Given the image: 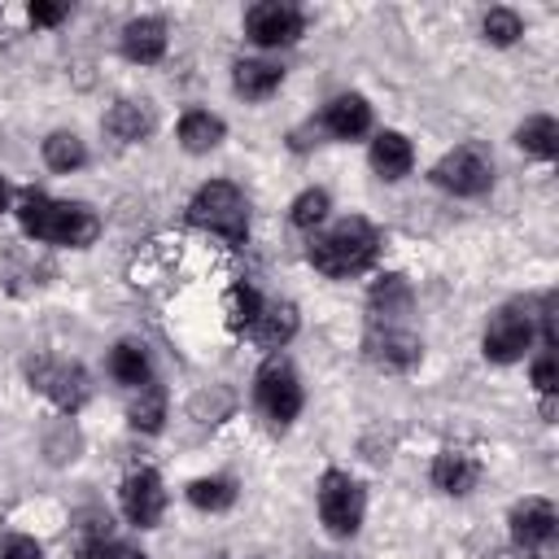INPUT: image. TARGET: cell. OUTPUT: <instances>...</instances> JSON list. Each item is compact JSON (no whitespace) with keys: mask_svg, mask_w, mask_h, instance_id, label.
<instances>
[{"mask_svg":"<svg viewBox=\"0 0 559 559\" xmlns=\"http://www.w3.org/2000/svg\"><path fill=\"white\" fill-rule=\"evenodd\" d=\"M44 162H48L52 170L70 175V170H79V166L87 162V148H83V140H79L74 131H52V135L44 140Z\"/></svg>","mask_w":559,"mask_h":559,"instance_id":"25","label":"cell"},{"mask_svg":"<svg viewBox=\"0 0 559 559\" xmlns=\"http://www.w3.org/2000/svg\"><path fill=\"white\" fill-rule=\"evenodd\" d=\"M520 35H524L520 13H511V9H489V13H485V39H489V44L507 48V44H515Z\"/></svg>","mask_w":559,"mask_h":559,"instance_id":"29","label":"cell"},{"mask_svg":"<svg viewBox=\"0 0 559 559\" xmlns=\"http://www.w3.org/2000/svg\"><path fill=\"white\" fill-rule=\"evenodd\" d=\"M293 332H297V306H288V301H271V306L262 301V314H258L253 328H249V336H253L258 345H266V349L288 345Z\"/></svg>","mask_w":559,"mask_h":559,"instance_id":"16","label":"cell"},{"mask_svg":"<svg viewBox=\"0 0 559 559\" xmlns=\"http://www.w3.org/2000/svg\"><path fill=\"white\" fill-rule=\"evenodd\" d=\"M218 140H223V118H214L205 109H192L179 118V144L188 153H210Z\"/></svg>","mask_w":559,"mask_h":559,"instance_id":"19","label":"cell"},{"mask_svg":"<svg viewBox=\"0 0 559 559\" xmlns=\"http://www.w3.org/2000/svg\"><path fill=\"white\" fill-rule=\"evenodd\" d=\"M253 393H258V406L271 424H293L297 411H301V380H297L288 358H266L262 371H258Z\"/></svg>","mask_w":559,"mask_h":559,"instance_id":"5","label":"cell"},{"mask_svg":"<svg viewBox=\"0 0 559 559\" xmlns=\"http://www.w3.org/2000/svg\"><path fill=\"white\" fill-rule=\"evenodd\" d=\"M419 336L397 328V323H384V328H371L367 332V358L384 371H411L419 362Z\"/></svg>","mask_w":559,"mask_h":559,"instance_id":"9","label":"cell"},{"mask_svg":"<svg viewBox=\"0 0 559 559\" xmlns=\"http://www.w3.org/2000/svg\"><path fill=\"white\" fill-rule=\"evenodd\" d=\"M323 218H328V192L323 188H310L293 201V223L297 227H319Z\"/></svg>","mask_w":559,"mask_h":559,"instance_id":"30","label":"cell"},{"mask_svg":"<svg viewBox=\"0 0 559 559\" xmlns=\"http://www.w3.org/2000/svg\"><path fill=\"white\" fill-rule=\"evenodd\" d=\"M376 249H380V231L367 218L349 214V218L323 227L310 240V262H314V271H323L332 280H345V275L367 271L376 262Z\"/></svg>","mask_w":559,"mask_h":559,"instance_id":"2","label":"cell"},{"mask_svg":"<svg viewBox=\"0 0 559 559\" xmlns=\"http://www.w3.org/2000/svg\"><path fill=\"white\" fill-rule=\"evenodd\" d=\"M0 559H44V550H39L31 537L13 533V537H4V542H0Z\"/></svg>","mask_w":559,"mask_h":559,"instance_id":"32","label":"cell"},{"mask_svg":"<svg viewBox=\"0 0 559 559\" xmlns=\"http://www.w3.org/2000/svg\"><path fill=\"white\" fill-rule=\"evenodd\" d=\"M109 371H114L118 384H127V389H144V384H148V354H144V345H135V341L114 345V354H109Z\"/></svg>","mask_w":559,"mask_h":559,"instance_id":"22","label":"cell"},{"mask_svg":"<svg viewBox=\"0 0 559 559\" xmlns=\"http://www.w3.org/2000/svg\"><path fill=\"white\" fill-rule=\"evenodd\" d=\"M555 524H559V515H555V507L546 498H524L511 511V533H515V546H524V550L546 546L555 537Z\"/></svg>","mask_w":559,"mask_h":559,"instance_id":"12","label":"cell"},{"mask_svg":"<svg viewBox=\"0 0 559 559\" xmlns=\"http://www.w3.org/2000/svg\"><path fill=\"white\" fill-rule=\"evenodd\" d=\"M127 419H131V428H140V432H157L162 419H166V397H162V389H157V384H144L140 397L131 402Z\"/></svg>","mask_w":559,"mask_h":559,"instance_id":"27","label":"cell"},{"mask_svg":"<svg viewBox=\"0 0 559 559\" xmlns=\"http://www.w3.org/2000/svg\"><path fill=\"white\" fill-rule=\"evenodd\" d=\"M432 179H437V188H445V192H454V197H480V192H489V183H493V162H489L485 148L463 144V148L445 153V157L432 166Z\"/></svg>","mask_w":559,"mask_h":559,"instance_id":"6","label":"cell"},{"mask_svg":"<svg viewBox=\"0 0 559 559\" xmlns=\"http://www.w3.org/2000/svg\"><path fill=\"white\" fill-rule=\"evenodd\" d=\"M245 31L258 48H284V44H297L301 31H306V13L297 4H284V0H266V4H253L245 13Z\"/></svg>","mask_w":559,"mask_h":559,"instance_id":"7","label":"cell"},{"mask_svg":"<svg viewBox=\"0 0 559 559\" xmlns=\"http://www.w3.org/2000/svg\"><path fill=\"white\" fill-rule=\"evenodd\" d=\"M188 502L201 511H227L236 502V485L227 476H201L188 485Z\"/></svg>","mask_w":559,"mask_h":559,"instance_id":"26","label":"cell"},{"mask_svg":"<svg viewBox=\"0 0 559 559\" xmlns=\"http://www.w3.org/2000/svg\"><path fill=\"white\" fill-rule=\"evenodd\" d=\"M480 480V467H476V459L467 454V450H441L437 454V463H432V485L441 489V493H467L472 485Z\"/></svg>","mask_w":559,"mask_h":559,"instance_id":"14","label":"cell"},{"mask_svg":"<svg viewBox=\"0 0 559 559\" xmlns=\"http://www.w3.org/2000/svg\"><path fill=\"white\" fill-rule=\"evenodd\" d=\"M485 358L489 362H515L533 345V314L524 306H502L485 328Z\"/></svg>","mask_w":559,"mask_h":559,"instance_id":"8","label":"cell"},{"mask_svg":"<svg viewBox=\"0 0 559 559\" xmlns=\"http://www.w3.org/2000/svg\"><path fill=\"white\" fill-rule=\"evenodd\" d=\"M17 223H22V231L35 236V240L74 245V249L92 245L96 231H100V223H96V214H92L87 205H79V201H52V197H44V192H22V201H17Z\"/></svg>","mask_w":559,"mask_h":559,"instance_id":"1","label":"cell"},{"mask_svg":"<svg viewBox=\"0 0 559 559\" xmlns=\"http://www.w3.org/2000/svg\"><path fill=\"white\" fill-rule=\"evenodd\" d=\"M66 17V4H48V0H35L31 4V22L35 26H57Z\"/></svg>","mask_w":559,"mask_h":559,"instance_id":"33","label":"cell"},{"mask_svg":"<svg viewBox=\"0 0 559 559\" xmlns=\"http://www.w3.org/2000/svg\"><path fill=\"white\" fill-rule=\"evenodd\" d=\"M258 314H262V297H258V288L236 284V288L227 293V323H231V328H253Z\"/></svg>","mask_w":559,"mask_h":559,"instance_id":"28","label":"cell"},{"mask_svg":"<svg viewBox=\"0 0 559 559\" xmlns=\"http://www.w3.org/2000/svg\"><path fill=\"white\" fill-rule=\"evenodd\" d=\"M105 127L118 135V140H144L148 131H153V114H148V105L144 100H118L114 109H109V118H105Z\"/></svg>","mask_w":559,"mask_h":559,"instance_id":"20","label":"cell"},{"mask_svg":"<svg viewBox=\"0 0 559 559\" xmlns=\"http://www.w3.org/2000/svg\"><path fill=\"white\" fill-rule=\"evenodd\" d=\"M231 83H236V92H240L245 100H266V96L284 83V70H280L275 61H236Z\"/></svg>","mask_w":559,"mask_h":559,"instance_id":"18","label":"cell"},{"mask_svg":"<svg viewBox=\"0 0 559 559\" xmlns=\"http://www.w3.org/2000/svg\"><path fill=\"white\" fill-rule=\"evenodd\" d=\"M323 127H328L336 140H358V135H367V127H371V105H367L362 96L345 92V96H336V100L323 109Z\"/></svg>","mask_w":559,"mask_h":559,"instance_id":"13","label":"cell"},{"mask_svg":"<svg viewBox=\"0 0 559 559\" xmlns=\"http://www.w3.org/2000/svg\"><path fill=\"white\" fill-rule=\"evenodd\" d=\"M188 218L214 236H223L227 245H240L249 236V210H245V197L236 183L227 179H214L205 188H197L192 205H188Z\"/></svg>","mask_w":559,"mask_h":559,"instance_id":"3","label":"cell"},{"mask_svg":"<svg viewBox=\"0 0 559 559\" xmlns=\"http://www.w3.org/2000/svg\"><path fill=\"white\" fill-rule=\"evenodd\" d=\"M371 166H376L380 179H402V175L415 166L411 140L397 135V131H380V135L371 140Z\"/></svg>","mask_w":559,"mask_h":559,"instance_id":"17","label":"cell"},{"mask_svg":"<svg viewBox=\"0 0 559 559\" xmlns=\"http://www.w3.org/2000/svg\"><path fill=\"white\" fill-rule=\"evenodd\" d=\"M533 384H537V393H555V384H559V367H555V354L546 349L537 362H533Z\"/></svg>","mask_w":559,"mask_h":559,"instance_id":"31","label":"cell"},{"mask_svg":"<svg viewBox=\"0 0 559 559\" xmlns=\"http://www.w3.org/2000/svg\"><path fill=\"white\" fill-rule=\"evenodd\" d=\"M515 144H520L524 153H533V157L550 162V157L559 153V122H555V118H546V114H537V118H528V122L515 131Z\"/></svg>","mask_w":559,"mask_h":559,"instance_id":"23","label":"cell"},{"mask_svg":"<svg viewBox=\"0 0 559 559\" xmlns=\"http://www.w3.org/2000/svg\"><path fill=\"white\" fill-rule=\"evenodd\" d=\"M406 310H411V288H406V280H402V275H384V280L371 288V314H376V323H380V319H384V323H397Z\"/></svg>","mask_w":559,"mask_h":559,"instance_id":"21","label":"cell"},{"mask_svg":"<svg viewBox=\"0 0 559 559\" xmlns=\"http://www.w3.org/2000/svg\"><path fill=\"white\" fill-rule=\"evenodd\" d=\"M4 210H9V183L0 179V214H4Z\"/></svg>","mask_w":559,"mask_h":559,"instance_id":"34","label":"cell"},{"mask_svg":"<svg viewBox=\"0 0 559 559\" xmlns=\"http://www.w3.org/2000/svg\"><path fill=\"white\" fill-rule=\"evenodd\" d=\"M122 515L131 520V524H140V528H153L157 520H162V511H166V489H162V480H157V472H131L127 480H122Z\"/></svg>","mask_w":559,"mask_h":559,"instance_id":"10","label":"cell"},{"mask_svg":"<svg viewBox=\"0 0 559 559\" xmlns=\"http://www.w3.org/2000/svg\"><path fill=\"white\" fill-rule=\"evenodd\" d=\"M122 52L140 66H153L166 52V26L157 17H135L122 26Z\"/></svg>","mask_w":559,"mask_h":559,"instance_id":"15","label":"cell"},{"mask_svg":"<svg viewBox=\"0 0 559 559\" xmlns=\"http://www.w3.org/2000/svg\"><path fill=\"white\" fill-rule=\"evenodd\" d=\"M31 380H35L61 411H79L83 397H87V376H83L74 362H35V367H31Z\"/></svg>","mask_w":559,"mask_h":559,"instance_id":"11","label":"cell"},{"mask_svg":"<svg viewBox=\"0 0 559 559\" xmlns=\"http://www.w3.org/2000/svg\"><path fill=\"white\" fill-rule=\"evenodd\" d=\"M362 511H367L362 485L354 476H345V472H323V480H319V515H323L328 533L354 537L358 524H362Z\"/></svg>","mask_w":559,"mask_h":559,"instance_id":"4","label":"cell"},{"mask_svg":"<svg viewBox=\"0 0 559 559\" xmlns=\"http://www.w3.org/2000/svg\"><path fill=\"white\" fill-rule=\"evenodd\" d=\"M79 555L83 559H131V550L109 533V520H100V515L87 520L83 542H79Z\"/></svg>","mask_w":559,"mask_h":559,"instance_id":"24","label":"cell"}]
</instances>
